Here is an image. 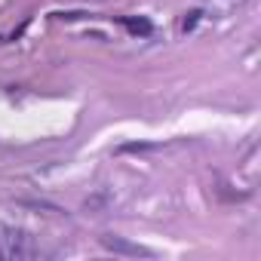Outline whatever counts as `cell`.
I'll use <instances>...</instances> for the list:
<instances>
[{
  "instance_id": "1",
  "label": "cell",
  "mask_w": 261,
  "mask_h": 261,
  "mask_svg": "<svg viewBox=\"0 0 261 261\" xmlns=\"http://www.w3.org/2000/svg\"><path fill=\"white\" fill-rule=\"evenodd\" d=\"M43 249L37 246V240L13 224H0V261H31L40 258Z\"/></svg>"
},
{
  "instance_id": "2",
  "label": "cell",
  "mask_w": 261,
  "mask_h": 261,
  "mask_svg": "<svg viewBox=\"0 0 261 261\" xmlns=\"http://www.w3.org/2000/svg\"><path fill=\"white\" fill-rule=\"evenodd\" d=\"M101 246L108 249V252H114V255H151V249H145V246H136V243H129V240H123V237H114V233H105L101 237Z\"/></svg>"
},
{
  "instance_id": "3",
  "label": "cell",
  "mask_w": 261,
  "mask_h": 261,
  "mask_svg": "<svg viewBox=\"0 0 261 261\" xmlns=\"http://www.w3.org/2000/svg\"><path fill=\"white\" fill-rule=\"evenodd\" d=\"M120 25L126 31H133V34H151V22L148 19H120Z\"/></svg>"
},
{
  "instance_id": "4",
  "label": "cell",
  "mask_w": 261,
  "mask_h": 261,
  "mask_svg": "<svg viewBox=\"0 0 261 261\" xmlns=\"http://www.w3.org/2000/svg\"><path fill=\"white\" fill-rule=\"evenodd\" d=\"M197 19H200V13H197V10H194V13H188V19L181 22V31H191V28L197 25Z\"/></svg>"
}]
</instances>
